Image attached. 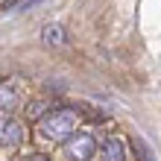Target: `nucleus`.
<instances>
[{
    "instance_id": "obj_3",
    "label": "nucleus",
    "mask_w": 161,
    "mask_h": 161,
    "mask_svg": "<svg viewBox=\"0 0 161 161\" xmlns=\"http://www.w3.org/2000/svg\"><path fill=\"white\" fill-rule=\"evenodd\" d=\"M21 141H24V123L12 114H3L0 117V147H18Z\"/></svg>"
},
{
    "instance_id": "obj_2",
    "label": "nucleus",
    "mask_w": 161,
    "mask_h": 161,
    "mask_svg": "<svg viewBox=\"0 0 161 161\" xmlns=\"http://www.w3.org/2000/svg\"><path fill=\"white\" fill-rule=\"evenodd\" d=\"M62 149H64V155L73 158V161H91V155L97 153V141H94L88 132H76V135H70L62 144Z\"/></svg>"
},
{
    "instance_id": "obj_10",
    "label": "nucleus",
    "mask_w": 161,
    "mask_h": 161,
    "mask_svg": "<svg viewBox=\"0 0 161 161\" xmlns=\"http://www.w3.org/2000/svg\"><path fill=\"white\" fill-rule=\"evenodd\" d=\"M15 3H18V0H6V3H3V12H9V9H12Z\"/></svg>"
},
{
    "instance_id": "obj_1",
    "label": "nucleus",
    "mask_w": 161,
    "mask_h": 161,
    "mask_svg": "<svg viewBox=\"0 0 161 161\" xmlns=\"http://www.w3.org/2000/svg\"><path fill=\"white\" fill-rule=\"evenodd\" d=\"M38 129H41V135H44L47 141L64 144V141H68L70 135H76V129H79V111H76V108H68V106L50 108V111L38 120Z\"/></svg>"
},
{
    "instance_id": "obj_4",
    "label": "nucleus",
    "mask_w": 161,
    "mask_h": 161,
    "mask_svg": "<svg viewBox=\"0 0 161 161\" xmlns=\"http://www.w3.org/2000/svg\"><path fill=\"white\" fill-rule=\"evenodd\" d=\"M100 153H103V158H106V161H126V144H123V138L111 135V138L103 141Z\"/></svg>"
},
{
    "instance_id": "obj_9",
    "label": "nucleus",
    "mask_w": 161,
    "mask_h": 161,
    "mask_svg": "<svg viewBox=\"0 0 161 161\" xmlns=\"http://www.w3.org/2000/svg\"><path fill=\"white\" fill-rule=\"evenodd\" d=\"M30 161H50V158H47V155H44V153H35V155H32V158H30Z\"/></svg>"
},
{
    "instance_id": "obj_8",
    "label": "nucleus",
    "mask_w": 161,
    "mask_h": 161,
    "mask_svg": "<svg viewBox=\"0 0 161 161\" xmlns=\"http://www.w3.org/2000/svg\"><path fill=\"white\" fill-rule=\"evenodd\" d=\"M132 147H135V153H138L141 161H153V155H149V147H144V141H141V138L132 141Z\"/></svg>"
},
{
    "instance_id": "obj_7",
    "label": "nucleus",
    "mask_w": 161,
    "mask_h": 161,
    "mask_svg": "<svg viewBox=\"0 0 161 161\" xmlns=\"http://www.w3.org/2000/svg\"><path fill=\"white\" fill-rule=\"evenodd\" d=\"M47 111H50V103H47V100H35V103L26 106V117H30V120H41Z\"/></svg>"
},
{
    "instance_id": "obj_6",
    "label": "nucleus",
    "mask_w": 161,
    "mask_h": 161,
    "mask_svg": "<svg viewBox=\"0 0 161 161\" xmlns=\"http://www.w3.org/2000/svg\"><path fill=\"white\" fill-rule=\"evenodd\" d=\"M41 38H44V44H50V47H64V44H68V35H64V30L59 24H47L41 30Z\"/></svg>"
},
{
    "instance_id": "obj_5",
    "label": "nucleus",
    "mask_w": 161,
    "mask_h": 161,
    "mask_svg": "<svg viewBox=\"0 0 161 161\" xmlns=\"http://www.w3.org/2000/svg\"><path fill=\"white\" fill-rule=\"evenodd\" d=\"M18 106H21V97H18L15 85H12V82H0V108L9 114V111L18 108Z\"/></svg>"
}]
</instances>
